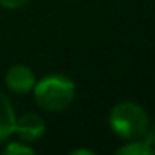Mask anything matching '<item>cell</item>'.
I'll list each match as a JSON object with an SVG mask.
<instances>
[{"label":"cell","instance_id":"cell-1","mask_svg":"<svg viewBox=\"0 0 155 155\" xmlns=\"http://www.w3.org/2000/svg\"><path fill=\"white\" fill-rule=\"evenodd\" d=\"M31 95L42 111L62 113L75 102L77 84L64 73H49L37 79Z\"/></svg>","mask_w":155,"mask_h":155},{"label":"cell","instance_id":"cell-2","mask_svg":"<svg viewBox=\"0 0 155 155\" xmlns=\"http://www.w3.org/2000/svg\"><path fill=\"white\" fill-rule=\"evenodd\" d=\"M150 115L148 111L133 101H120L111 106L108 113V126L113 135L120 140L140 139L150 130Z\"/></svg>","mask_w":155,"mask_h":155},{"label":"cell","instance_id":"cell-3","mask_svg":"<svg viewBox=\"0 0 155 155\" xmlns=\"http://www.w3.org/2000/svg\"><path fill=\"white\" fill-rule=\"evenodd\" d=\"M37 73L31 66L17 62L11 64L4 73V86L13 95H29L35 82H37Z\"/></svg>","mask_w":155,"mask_h":155},{"label":"cell","instance_id":"cell-4","mask_svg":"<svg viewBox=\"0 0 155 155\" xmlns=\"http://www.w3.org/2000/svg\"><path fill=\"white\" fill-rule=\"evenodd\" d=\"M13 135L28 144H37L46 135V120L37 111H26L22 115H17L15 120V131Z\"/></svg>","mask_w":155,"mask_h":155},{"label":"cell","instance_id":"cell-5","mask_svg":"<svg viewBox=\"0 0 155 155\" xmlns=\"http://www.w3.org/2000/svg\"><path fill=\"white\" fill-rule=\"evenodd\" d=\"M15 120H17L15 104L4 90H0V144H4L13 137Z\"/></svg>","mask_w":155,"mask_h":155},{"label":"cell","instance_id":"cell-6","mask_svg":"<svg viewBox=\"0 0 155 155\" xmlns=\"http://www.w3.org/2000/svg\"><path fill=\"white\" fill-rule=\"evenodd\" d=\"M117 155H155V146L151 144V140L144 135L140 139H133V140H124V144L120 148L115 150Z\"/></svg>","mask_w":155,"mask_h":155},{"label":"cell","instance_id":"cell-7","mask_svg":"<svg viewBox=\"0 0 155 155\" xmlns=\"http://www.w3.org/2000/svg\"><path fill=\"white\" fill-rule=\"evenodd\" d=\"M2 153L4 155H31L35 153V146L33 144H28V142H22V140H6L2 144Z\"/></svg>","mask_w":155,"mask_h":155},{"label":"cell","instance_id":"cell-8","mask_svg":"<svg viewBox=\"0 0 155 155\" xmlns=\"http://www.w3.org/2000/svg\"><path fill=\"white\" fill-rule=\"evenodd\" d=\"M31 0H0V8L8 9V11H17L22 9L24 6H28Z\"/></svg>","mask_w":155,"mask_h":155},{"label":"cell","instance_id":"cell-9","mask_svg":"<svg viewBox=\"0 0 155 155\" xmlns=\"http://www.w3.org/2000/svg\"><path fill=\"white\" fill-rule=\"evenodd\" d=\"M69 155H95V150L90 148H75L69 151Z\"/></svg>","mask_w":155,"mask_h":155},{"label":"cell","instance_id":"cell-10","mask_svg":"<svg viewBox=\"0 0 155 155\" xmlns=\"http://www.w3.org/2000/svg\"><path fill=\"white\" fill-rule=\"evenodd\" d=\"M146 137H148V139L151 140V144L155 146V120H153V124H150V130H148Z\"/></svg>","mask_w":155,"mask_h":155}]
</instances>
